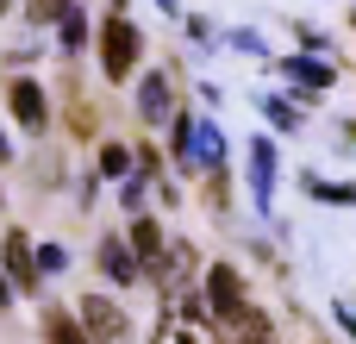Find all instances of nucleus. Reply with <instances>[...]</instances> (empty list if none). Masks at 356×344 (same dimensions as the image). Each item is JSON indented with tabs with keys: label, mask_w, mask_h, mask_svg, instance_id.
<instances>
[{
	"label": "nucleus",
	"mask_w": 356,
	"mask_h": 344,
	"mask_svg": "<svg viewBox=\"0 0 356 344\" xmlns=\"http://www.w3.org/2000/svg\"><path fill=\"white\" fill-rule=\"evenodd\" d=\"M6 157H13V144H6V132H0V163H6Z\"/></svg>",
	"instance_id": "b1692460"
},
{
	"label": "nucleus",
	"mask_w": 356,
	"mask_h": 344,
	"mask_svg": "<svg viewBox=\"0 0 356 344\" xmlns=\"http://www.w3.org/2000/svg\"><path fill=\"white\" fill-rule=\"evenodd\" d=\"M100 175H131V150L125 144H100Z\"/></svg>",
	"instance_id": "f3484780"
},
{
	"label": "nucleus",
	"mask_w": 356,
	"mask_h": 344,
	"mask_svg": "<svg viewBox=\"0 0 356 344\" xmlns=\"http://www.w3.org/2000/svg\"><path fill=\"white\" fill-rule=\"evenodd\" d=\"M194 163L213 175V169H225V138H219V125L213 119H194Z\"/></svg>",
	"instance_id": "9b49d317"
},
{
	"label": "nucleus",
	"mask_w": 356,
	"mask_h": 344,
	"mask_svg": "<svg viewBox=\"0 0 356 344\" xmlns=\"http://www.w3.org/2000/svg\"><path fill=\"white\" fill-rule=\"evenodd\" d=\"M69 6H75V0H31V19H38V25H63Z\"/></svg>",
	"instance_id": "aec40b11"
},
{
	"label": "nucleus",
	"mask_w": 356,
	"mask_h": 344,
	"mask_svg": "<svg viewBox=\"0 0 356 344\" xmlns=\"http://www.w3.org/2000/svg\"><path fill=\"white\" fill-rule=\"evenodd\" d=\"M250 201L257 207L275 201V144L269 138H250Z\"/></svg>",
	"instance_id": "9d476101"
},
{
	"label": "nucleus",
	"mask_w": 356,
	"mask_h": 344,
	"mask_svg": "<svg viewBox=\"0 0 356 344\" xmlns=\"http://www.w3.org/2000/svg\"><path fill=\"white\" fill-rule=\"evenodd\" d=\"M288 75H294L300 88H313V94L338 81V75H332V63H319V56H288Z\"/></svg>",
	"instance_id": "4468645a"
},
{
	"label": "nucleus",
	"mask_w": 356,
	"mask_h": 344,
	"mask_svg": "<svg viewBox=\"0 0 356 344\" xmlns=\"http://www.w3.org/2000/svg\"><path fill=\"white\" fill-rule=\"evenodd\" d=\"M188 276H194V244L188 238H169V251H163V263L150 269V282L181 307V288H188Z\"/></svg>",
	"instance_id": "39448f33"
},
{
	"label": "nucleus",
	"mask_w": 356,
	"mask_h": 344,
	"mask_svg": "<svg viewBox=\"0 0 356 344\" xmlns=\"http://www.w3.org/2000/svg\"><path fill=\"white\" fill-rule=\"evenodd\" d=\"M81 332L94 344H131V320L119 313V301H106V295H81Z\"/></svg>",
	"instance_id": "f03ea898"
},
{
	"label": "nucleus",
	"mask_w": 356,
	"mask_h": 344,
	"mask_svg": "<svg viewBox=\"0 0 356 344\" xmlns=\"http://www.w3.org/2000/svg\"><path fill=\"white\" fill-rule=\"evenodd\" d=\"M144 194H150V175H125V194H119V201L131 207V219L144 213Z\"/></svg>",
	"instance_id": "6ab92c4d"
},
{
	"label": "nucleus",
	"mask_w": 356,
	"mask_h": 344,
	"mask_svg": "<svg viewBox=\"0 0 356 344\" xmlns=\"http://www.w3.org/2000/svg\"><path fill=\"white\" fill-rule=\"evenodd\" d=\"M63 263H69V257H63V251H56V244H44V251H38V276H56V269H63Z\"/></svg>",
	"instance_id": "4be33fe9"
},
{
	"label": "nucleus",
	"mask_w": 356,
	"mask_h": 344,
	"mask_svg": "<svg viewBox=\"0 0 356 344\" xmlns=\"http://www.w3.org/2000/svg\"><path fill=\"white\" fill-rule=\"evenodd\" d=\"M225 332H232V344H275V326H269V320H263L257 307H250V313H244L238 326H225Z\"/></svg>",
	"instance_id": "2eb2a0df"
},
{
	"label": "nucleus",
	"mask_w": 356,
	"mask_h": 344,
	"mask_svg": "<svg viewBox=\"0 0 356 344\" xmlns=\"http://www.w3.org/2000/svg\"><path fill=\"white\" fill-rule=\"evenodd\" d=\"M313 194H319L325 207H356V188H350V182H313Z\"/></svg>",
	"instance_id": "a211bd4d"
},
{
	"label": "nucleus",
	"mask_w": 356,
	"mask_h": 344,
	"mask_svg": "<svg viewBox=\"0 0 356 344\" xmlns=\"http://www.w3.org/2000/svg\"><path fill=\"white\" fill-rule=\"evenodd\" d=\"M44 344H94L81 332V320L75 313H63V307H44Z\"/></svg>",
	"instance_id": "ddd939ff"
},
{
	"label": "nucleus",
	"mask_w": 356,
	"mask_h": 344,
	"mask_svg": "<svg viewBox=\"0 0 356 344\" xmlns=\"http://www.w3.org/2000/svg\"><path fill=\"white\" fill-rule=\"evenodd\" d=\"M100 269H106L119 288L138 282V257H131V244H125V238H106V244H100Z\"/></svg>",
	"instance_id": "f8f14e48"
},
{
	"label": "nucleus",
	"mask_w": 356,
	"mask_h": 344,
	"mask_svg": "<svg viewBox=\"0 0 356 344\" xmlns=\"http://www.w3.org/2000/svg\"><path fill=\"white\" fill-rule=\"evenodd\" d=\"M156 6H163V13H175V6H181V0H156Z\"/></svg>",
	"instance_id": "393cba45"
},
{
	"label": "nucleus",
	"mask_w": 356,
	"mask_h": 344,
	"mask_svg": "<svg viewBox=\"0 0 356 344\" xmlns=\"http://www.w3.org/2000/svg\"><path fill=\"white\" fill-rule=\"evenodd\" d=\"M113 6H125V0H113Z\"/></svg>",
	"instance_id": "a878e982"
},
{
	"label": "nucleus",
	"mask_w": 356,
	"mask_h": 344,
	"mask_svg": "<svg viewBox=\"0 0 356 344\" xmlns=\"http://www.w3.org/2000/svg\"><path fill=\"white\" fill-rule=\"evenodd\" d=\"M207 301H213V313H219L225 326H238V320L250 313V301H244V276H238L232 263H213V269H207Z\"/></svg>",
	"instance_id": "7ed1b4c3"
},
{
	"label": "nucleus",
	"mask_w": 356,
	"mask_h": 344,
	"mask_svg": "<svg viewBox=\"0 0 356 344\" xmlns=\"http://www.w3.org/2000/svg\"><path fill=\"white\" fill-rule=\"evenodd\" d=\"M150 344H219V338H213V326H207V320H194L188 307H169Z\"/></svg>",
	"instance_id": "6e6552de"
},
{
	"label": "nucleus",
	"mask_w": 356,
	"mask_h": 344,
	"mask_svg": "<svg viewBox=\"0 0 356 344\" xmlns=\"http://www.w3.org/2000/svg\"><path fill=\"white\" fill-rule=\"evenodd\" d=\"M69 125H75V132H81V138H88V132H94V113H88V100H75V113H69Z\"/></svg>",
	"instance_id": "5701e85b"
},
{
	"label": "nucleus",
	"mask_w": 356,
	"mask_h": 344,
	"mask_svg": "<svg viewBox=\"0 0 356 344\" xmlns=\"http://www.w3.org/2000/svg\"><path fill=\"white\" fill-rule=\"evenodd\" d=\"M0 13H6V0H0Z\"/></svg>",
	"instance_id": "bb28decb"
},
{
	"label": "nucleus",
	"mask_w": 356,
	"mask_h": 344,
	"mask_svg": "<svg viewBox=\"0 0 356 344\" xmlns=\"http://www.w3.org/2000/svg\"><path fill=\"white\" fill-rule=\"evenodd\" d=\"M125 244H131V257H138V269H144V276H150V269L163 263V251H169V238H163V226H156L150 213H138V219H131Z\"/></svg>",
	"instance_id": "0eeeda50"
},
{
	"label": "nucleus",
	"mask_w": 356,
	"mask_h": 344,
	"mask_svg": "<svg viewBox=\"0 0 356 344\" xmlns=\"http://www.w3.org/2000/svg\"><path fill=\"white\" fill-rule=\"evenodd\" d=\"M138 56H144V31H138L125 13H113V19L100 25V75H106V81H131V75H138Z\"/></svg>",
	"instance_id": "f257e3e1"
},
{
	"label": "nucleus",
	"mask_w": 356,
	"mask_h": 344,
	"mask_svg": "<svg viewBox=\"0 0 356 344\" xmlns=\"http://www.w3.org/2000/svg\"><path fill=\"white\" fill-rule=\"evenodd\" d=\"M63 50H88V19H81V6L63 13Z\"/></svg>",
	"instance_id": "dca6fc26"
},
{
	"label": "nucleus",
	"mask_w": 356,
	"mask_h": 344,
	"mask_svg": "<svg viewBox=\"0 0 356 344\" xmlns=\"http://www.w3.org/2000/svg\"><path fill=\"white\" fill-rule=\"evenodd\" d=\"M138 119H144V125L175 119V94H169V75H163V69L144 75V88H138Z\"/></svg>",
	"instance_id": "1a4fd4ad"
},
{
	"label": "nucleus",
	"mask_w": 356,
	"mask_h": 344,
	"mask_svg": "<svg viewBox=\"0 0 356 344\" xmlns=\"http://www.w3.org/2000/svg\"><path fill=\"white\" fill-rule=\"evenodd\" d=\"M263 113H269V119H275V125H282V132H294V125H300V113H294V107H288V100H275V94H269V100H263Z\"/></svg>",
	"instance_id": "412c9836"
},
{
	"label": "nucleus",
	"mask_w": 356,
	"mask_h": 344,
	"mask_svg": "<svg viewBox=\"0 0 356 344\" xmlns=\"http://www.w3.org/2000/svg\"><path fill=\"white\" fill-rule=\"evenodd\" d=\"M0 263H6V276H13L19 295H38V288H44V276H38V251H31L25 232H6V238H0Z\"/></svg>",
	"instance_id": "20e7f679"
},
{
	"label": "nucleus",
	"mask_w": 356,
	"mask_h": 344,
	"mask_svg": "<svg viewBox=\"0 0 356 344\" xmlns=\"http://www.w3.org/2000/svg\"><path fill=\"white\" fill-rule=\"evenodd\" d=\"M6 100H13V119H19L31 138H44V125H50V100H44V88H38V81H13Z\"/></svg>",
	"instance_id": "423d86ee"
}]
</instances>
